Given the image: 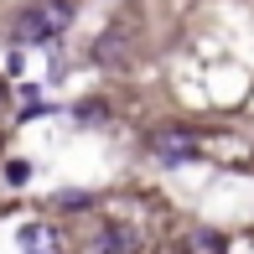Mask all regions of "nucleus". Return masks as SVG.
I'll return each instance as SVG.
<instances>
[{"label": "nucleus", "mask_w": 254, "mask_h": 254, "mask_svg": "<svg viewBox=\"0 0 254 254\" xmlns=\"http://www.w3.org/2000/svg\"><path fill=\"white\" fill-rule=\"evenodd\" d=\"M73 26V0H47V5L21 10L16 21V42H52L57 31Z\"/></svg>", "instance_id": "f257e3e1"}, {"label": "nucleus", "mask_w": 254, "mask_h": 254, "mask_svg": "<svg viewBox=\"0 0 254 254\" xmlns=\"http://www.w3.org/2000/svg\"><path fill=\"white\" fill-rule=\"evenodd\" d=\"M151 151L166 161V166H177V161H192V156H197V140H192L187 130H166V135H156Z\"/></svg>", "instance_id": "f03ea898"}, {"label": "nucleus", "mask_w": 254, "mask_h": 254, "mask_svg": "<svg viewBox=\"0 0 254 254\" xmlns=\"http://www.w3.org/2000/svg\"><path fill=\"white\" fill-rule=\"evenodd\" d=\"M135 249H140V234L130 223H109L99 234V254H135Z\"/></svg>", "instance_id": "7ed1b4c3"}, {"label": "nucleus", "mask_w": 254, "mask_h": 254, "mask_svg": "<svg viewBox=\"0 0 254 254\" xmlns=\"http://www.w3.org/2000/svg\"><path fill=\"white\" fill-rule=\"evenodd\" d=\"M21 249H26V254H52L57 249V234L47 223H26V228H21Z\"/></svg>", "instance_id": "20e7f679"}, {"label": "nucleus", "mask_w": 254, "mask_h": 254, "mask_svg": "<svg viewBox=\"0 0 254 254\" xmlns=\"http://www.w3.org/2000/svg\"><path fill=\"white\" fill-rule=\"evenodd\" d=\"M187 254H223V239L213 228H197V234H187Z\"/></svg>", "instance_id": "39448f33"}, {"label": "nucleus", "mask_w": 254, "mask_h": 254, "mask_svg": "<svg viewBox=\"0 0 254 254\" xmlns=\"http://www.w3.org/2000/svg\"><path fill=\"white\" fill-rule=\"evenodd\" d=\"M5 177H10V182H16V187H21V182H26V177H31V166H26V161H10V166H5Z\"/></svg>", "instance_id": "423d86ee"}, {"label": "nucleus", "mask_w": 254, "mask_h": 254, "mask_svg": "<svg viewBox=\"0 0 254 254\" xmlns=\"http://www.w3.org/2000/svg\"><path fill=\"white\" fill-rule=\"evenodd\" d=\"M57 202H63V207H88V197H83V192H63Z\"/></svg>", "instance_id": "0eeeda50"}, {"label": "nucleus", "mask_w": 254, "mask_h": 254, "mask_svg": "<svg viewBox=\"0 0 254 254\" xmlns=\"http://www.w3.org/2000/svg\"><path fill=\"white\" fill-rule=\"evenodd\" d=\"M5 104H10V88H5V83H0V109H5Z\"/></svg>", "instance_id": "6e6552de"}]
</instances>
